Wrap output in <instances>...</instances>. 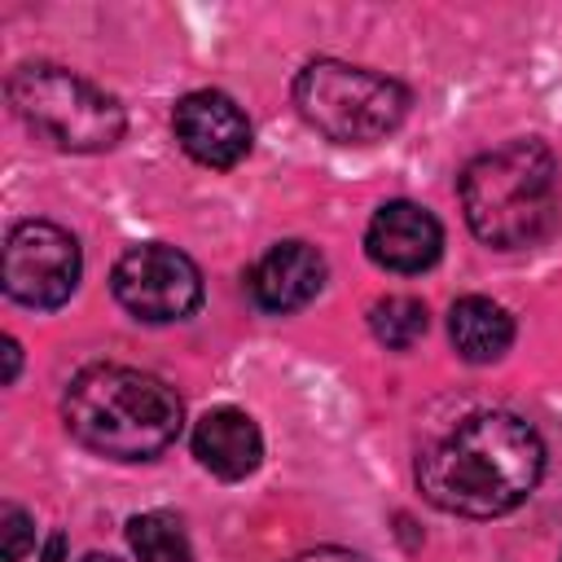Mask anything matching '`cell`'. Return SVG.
I'll use <instances>...</instances> for the list:
<instances>
[{
	"label": "cell",
	"mask_w": 562,
	"mask_h": 562,
	"mask_svg": "<svg viewBox=\"0 0 562 562\" xmlns=\"http://www.w3.org/2000/svg\"><path fill=\"white\" fill-rule=\"evenodd\" d=\"M544 474V443L518 413H470L417 457V487L461 518H496L531 496Z\"/></svg>",
	"instance_id": "1"
},
{
	"label": "cell",
	"mask_w": 562,
	"mask_h": 562,
	"mask_svg": "<svg viewBox=\"0 0 562 562\" xmlns=\"http://www.w3.org/2000/svg\"><path fill=\"white\" fill-rule=\"evenodd\" d=\"M66 430L114 461H149L180 435V395L127 364H88L70 378L61 400Z\"/></svg>",
	"instance_id": "2"
},
{
	"label": "cell",
	"mask_w": 562,
	"mask_h": 562,
	"mask_svg": "<svg viewBox=\"0 0 562 562\" xmlns=\"http://www.w3.org/2000/svg\"><path fill=\"white\" fill-rule=\"evenodd\" d=\"M461 211L479 241L514 250L549 233L558 211V167L553 154L531 140H505L479 154L461 171Z\"/></svg>",
	"instance_id": "3"
},
{
	"label": "cell",
	"mask_w": 562,
	"mask_h": 562,
	"mask_svg": "<svg viewBox=\"0 0 562 562\" xmlns=\"http://www.w3.org/2000/svg\"><path fill=\"white\" fill-rule=\"evenodd\" d=\"M9 105L13 114L57 149L70 154H101L123 140V105L101 92L97 83L79 79L66 66H18L9 75Z\"/></svg>",
	"instance_id": "4"
},
{
	"label": "cell",
	"mask_w": 562,
	"mask_h": 562,
	"mask_svg": "<svg viewBox=\"0 0 562 562\" xmlns=\"http://www.w3.org/2000/svg\"><path fill=\"white\" fill-rule=\"evenodd\" d=\"M294 105L321 136L338 145H373L404 123L408 92L391 75L321 57L299 70Z\"/></svg>",
	"instance_id": "5"
},
{
	"label": "cell",
	"mask_w": 562,
	"mask_h": 562,
	"mask_svg": "<svg viewBox=\"0 0 562 562\" xmlns=\"http://www.w3.org/2000/svg\"><path fill=\"white\" fill-rule=\"evenodd\" d=\"M114 299L149 325H167V321H184L198 303H202V272L198 263L162 241H145L132 246L119 263H114Z\"/></svg>",
	"instance_id": "6"
},
{
	"label": "cell",
	"mask_w": 562,
	"mask_h": 562,
	"mask_svg": "<svg viewBox=\"0 0 562 562\" xmlns=\"http://www.w3.org/2000/svg\"><path fill=\"white\" fill-rule=\"evenodd\" d=\"M79 268V241L48 220H22L4 237V294L22 307H61Z\"/></svg>",
	"instance_id": "7"
},
{
	"label": "cell",
	"mask_w": 562,
	"mask_h": 562,
	"mask_svg": "<svg viewBox=\"0 0 562 562\" xmlns=\"http://www.w3.org/2000/svg\"><path fill=\"white\" fill-rule=\"evenodd\" d=\"M171 127H176V140L184 145V154L198 158L202 167H233L250 149V123H246L241 105L211 88L180 97L171 110Z\"/></svg>",
	"instance_id": "8"
},
{
	"label": "cell",
	"mask_w": 562,
	"mask_h": 562,
	"mask_svg": "<svg viewBox=\"0 0 562 562\" xmlns=\"http://www.w3.org/2000/svg\"><path fill=\"white\" fill-rule=\"evenodd\" d=\"M364 250L378 268L386 272H422L439 259L443 250V228L439 220L417 206V202H386L378 206V215L369 220L364 233Z\"/></svg>",
	"instance_id": "9"
},
{
	"label": "cell",
	"mask_w": 562,
	"mask_h": 562,
	"mask_svg": "<svg viewBox=\"0 0 562 562\" xmlns=\"http://www.w3.org/2000/svg\"><path fill=\"white\" fill-rule=\"evenodd\" d=\"M325 285V255L307 241H277L250 268V294L263 312H294Z\"/></svg>",
	"instance_id": "10"
},
{
	"label": "cell",
	"mask_w": 562,
	"mask_h": 562,
	"mask_svg": "<svg viewBox=\"0 0 562 562\" xmlns=\"http://www.w3.org/2000/svg\"><path fill=\"white\" fill-rule=\"evenodd\" d=\"M193 457L220 474V479H246L259 457H263V439L259 426L241 413V408H211L198 426H193Z\"/></svg>",
	"instance_id": "11"
},
{
	"label": "cell",
	"mask_w": 562,
	"mask_h": 562,
	"mask_svg": "<svg viewBox=\"0 0 562 562\" xmlns=\"http://www.w3.org/2000/svg\"><path fill=\"white\" fill-rule=\"evenodd\" d=\"M448 334H452V347L474 360V364H487L496 356H505V347L514 342V321L501 303L483 299V294H470V299H457L452 312H448Z\"/></svg>",
	"instance_id": "12"
},
{
	"label": "cell",
	"mask_w": 562,
	"mask_h": 562,
	"mask_svg": "<svg viewBox=\"0 0 562 562\" xmlns=\"http://www.w3.org/2000/svg\"><path fill=\"white\" fill-rule=\"evenodd\" d=\"M127 544L140 562H193L189 536L171 514H136L127 522Z\"/></svg>",
	"instance_id": "13"
},
{
	"label": "cell",
	"mask_w": 562,
	"mask_h": 562,
	"mask_svg": "<svg viewBox=\"0 0 562 562\" xmlns=\"http://www.w3.org/2000/svg\"><path fill=\"white\" fill-rule=\"evenodd\" d=\"M369 329H373L378 342L404 351L426 334V303L408 299V294H386L369 307Z\"/></svg>",
	"instance_id": "14"
},
{
	"label": "cell",
	"mask_w": 562,
	"mask_h": 562,
	"mask_svg": "<svg viewBox=\"0 0 562 562\" xmlns=\"http://www.w3.org/2000/svg\"><path fill=\"white\" fill-rule=\"evenodd\" d=\"M0 522H4V562H22L26 549L35 544V522H31L26 509H18V505H4Z\"/></svg>",
	"instance_id": "15"
},
{
	"label": "cell",
	"mask_w": 562,
	"mask_h": 562,
	"mask_svg": "<svg viewBox=\"0 0 562 562\" xmlns=\"http://www.w3.org/2000/svg\"><path fill=\"white\" fill-rule=\"evenodd\" d=\"M294 562H364L360 553H351V549H312V553H299Z\"/></svg>",
	"instance_id": "16"
},
{
	"label": "cell",
	"mask_w": 562,
	"mask_h": 562,
	"mask_svg": "<svg viewBox=\"0 0 562 562\" xmlns=\"http://www.w3.org/2000/svg\"><path fill=\"white\" fill-rule=\"evenodd\" d=\"M18 364H22V347L13 338H4V382L18 378Z\"/></svg>",
	"instance_id": "17"
},
{
	"label": "cell",
	"mask_w": 562,
	"mask_h": 562,
	"mask_svg": "<svg viewBox=\"0 0 562 562\" xmlns=\"http://www.w3.org/2000/svg\"><path fill=\"white\" fill-rule=\"evenodd\" d=\"M61 544H66V536H53L44 549V562H61Z\"/></svg>",
	"instance_id": "18"
},
{
	"label": "cell",
	"mask_w": 562,
	"mask_h": 562,
	"mask_svg": "<svg viewBox=\"0 0 562 562\" xmlns=\"http://www.w3.org/2000/svg\"><path fill=\"white\" fill-rule=\"evenodd\" d=\"M83 562H119V558H105V553H88Z\"/></svg>",
	"instance_id": "19"
}]
</instances>
